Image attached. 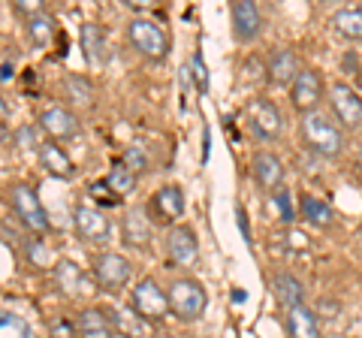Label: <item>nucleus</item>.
<instances>
[{"label":"nucleus","mask_w":362,"mask_h":338,"mask_svg":"<svg viewBox=\"0 0 362 338\" xmlns=\"http://www.w3.org/2000/svg\"><path fill=\"white\" fill-rule=\"evenodd\" d=\"M299 130H302V142L320 157H338L344 148V136H341V130H338V124L320 109L302 115Z\"/></svg>","instance_id":"nucleus-1"},{"label":"nucleus","mask_w":362,"mask_h":338,"mask_svg":"<svg viewBox=\"0 0 362 338\" xmlns=\"http://www.w3.org/2000/svg\"><path fill=\"white\" fill-rule=\"evenodd\" d=\"M209 308V293L206 287L194 278H178L173 287H169V311L175 314L178 320L194 323L199 320Z\"/></svg>","instance_id":"nucleus-2"},{"label":"nucleus","mask_w":362,"mask_h":338,"mask_svg":"<svg viewBox=\"0 0 362 338\" xmlns=\"http://www.w3.org/2000/svg\"><path fill=\"white\" fill-rule=\"evenodd\" d=\"M127 37L136 49H139L145 58L151 61H163L166 52H169V37L163 25L157 18H148V16H133L130 25H127Z\"/></svg>","instance_id":"nucleus-3"},{"label":"nucleus","mask_w":362,"mask_h":338,"mask_svg":"<svg viewBox=\"0 0 362 338\" xmlns=\"http://www.w3.org/2000/svg\"><path fill=\"white\" fill-rule=\"evenodd\" d=\"M130 311L145 323H160L169 314V293H163L154 278L136 281V287L130 293Z\"/></svg>","instance_id":"nucleus-4"},{"label":"nucleus","mask_w":362,"mask_h":338,"mask_svg":"<svg viewBox=\"0 0 362 338\" xmlns=\"http://www.w3.org/2000/svg\"><path fill=\"white\" fill-rule=\"evenodd\" d=\"M245 118H247V130L254 133L257 139L263 142H275L284 130V118H281V109L266 97H257L245 106Z\"/></svg>","instance_id":"nucleus-5"},{"label":"nucleus","mask_w":362,"mask_h":338,"mask_svg":"<svg viewBox=\"0 0 362 338\" xmlns=\"http://www.w3.org/2000/svg\"><path fill=\"white\" fill-rule=\"evenodd\" d=\"M9 202H13L16 218L25 223L30 233H45L49 230V215H45L37 190H33L30 185H13L9 187Z\"/></svg>","instance_id":"nucleus-6"},{"label":"nucleus","mask_w":362,"mask_h":338,"mask_svg":"<svg viewBox=\"0 0 362 338\" xmlns=\"http://www.w3.org/2000/svg\"><path fill=\"white\" fill-rule=\"evenodd\" d=\"M73 223H76V233L90 245H106L112 239V221L97 206H85V202L76 206Z\"/></svg>","instance_id":"nucleus-7"},{"label":"nucleus","mask_w":362,"mask_h":338,"mask_svg":"<svg viewBox=\"0 0 362 338\" xmlns=\"http://www.w3.org/2000/svg\"><path fill=\"white\" fill-rule=\"evenodd\" d=\"M94 284L97 287H103V290H121L124 284L130 281V260L127 257H121V254H100L97 260H94Z\"/></svg>","instance_id":"nucleus-8"},{"label":"nucleus","mask_w":362,"mask_h":338,"mask_svg":"<svg viewBox=\"0 0 362 338\" xmlns=\"http://www.w3.org/2000/svg\"><path fill=\"white\" fill-rule=\"evenodd\" d=\"M320 97H323V78L317 70H305L296 76V82L290 85V100L293 106H296L302 115H308V112H317L320 106Z\"/></svg>","instance_id":"nucleus-9"},{"label":"nucleus","mask_w":362,"mask_h":338,"mask_svg":"<svg viewBox=\"0 0 362 338\" xmlns=\"http://www.w3.org/2000/svg\"><path fill=\"white\" fill-rule=\"evenodd\" d=\"M329 103L344 127H359L362 124V100L350 85H344V82L329 85Z\"/></svg>","instance_id":"nucleus-10"},{"label":"nucleus","mask_w":362,"mask_h":338,"mask_svg":"<svg viewBox=\"0 0 362 338\" xmlns=\"http://www.w3.org/2000/svg\"><path fill=\"white\" fill-rule=\"evenodd\" d=\"M299 73H302V64H299V58H296V52H293V49H275V52L269 54L266 76H269L272 85L290 88L293 82H296Z\"/></svg>","instance_id":"nucleus-11"},{"label":"nucleus","mask_w":362,"mask_h":338,"mask_svg":"<svg viewBox=\"0 0 362 338\" xmlns=\"http://www.w3.org/2000/svg\"><path fill=\"white\" fill-rule=\"evenodd\" d=\"M151 211H154L157 223H175L181 215H185V190L178 185H163L160 190H154Z\"/></svg>","instance_id":"nucleus-12"},{"label":"nucleus","mask_w":362,"mask_h":338,"mask_svg":"<svg viewBox=\"0 0 362 338\" xmlns=\"http://www.w3.org/2000/svg\"><path fill=\"white\" fill-rule=\"evenodd\" d=\"M230 18H233V33L239 42H251L259 37V28H263V16H259V6L251 0H239V4L230 6Z\"/></svg>","instance_id":"nucleus-13"},{"label":"nucleus","mask_w":362,"mask_h":338,"mask_svg":"<svg viewBox=\"0 0 362 338\" xmlns=\"http://www.w3.org/2000/svg\"><path fill=\"white\" fill-rule=\"evenodd\" d=\"M40 124H42V130L49 133V136L58 145L66 142V139H73V136H78V118L73 115L70 109H64V106L45 109L40 115Z\"/></svg>","instance_id":"nucleus-14"},{"label":"nucleus","mask_w":362,"mask_h":338,"mask_svg":"<svg viewBox=\"0 0 362 338\" xmlns=\"http://www.w3.org/2000/svg\"><path fill=\"white\" fill-rule=\"evenodd\" d=\"M54 284L64 296H82L90 290V278L85 275V269L73 260H58L54 263Z\"/></svg>","instance_id":"nucleus-15"},{"label":"nucleus","mask_w":362,"mask_h":338,"mask_svg":"<svg viewBox=\"0 0 362 338\" xmlns=\"http://www.w3.org/2000/svg\"><path fill=\"white\" fill-rule=\"evenodd\" d=\"M166 247H169V257H173V263H178V266H190L199 257L197 233L190 230V227H175L173 233H169Z\"/></svg>","instance_id":"nucleus-16"},{"label":"nucleus","mask_w":362,"mask_h":338,"mask_svg":"<svg viewBox=\"0 0 362 338\" xmlns=\"http://www.w3.org/2000/svg\"><path fill=\"white\" fill-rule=\"evenodd\" d=\"M251 173H254V178H257L259 187H266V190H281V182H284V163H281L272 151L254 154Z\"/></svg>","instance_id":"nucleus-17"},{"label":"nucleus","mask_w":362,"mask_h":338,"mask_svg":"<svg viewBox=\"0 0 362 338\" xmlns=\"http://www.w3.org/2000/svg\"><path fill=\"white\" fill-rule=\"evenodd\" d=\"M73 323H76L78 338H112V332H115L109 311L103 308H85Z\"/></svg>","instance_id":"nucleus-18"},{"label":"nucleus","mask_w":362,"mask_h":338,"mask_svg":"<svg viewBox=\"0 0 362 338\" xmlns=\"http://www.w3.org/2000/svg\"><path fill=\"white\" fill-rule=\"evenodd\" d=\"M78 42H82V52L85 58L90 64H106L109 61V40H106V30L94 25V21H88V25H82V30H78Z\"/></svg>","instance_id":"nucleus-19"},{"label":"nucleus","mask_w":362,"mask_h":338,"mask_svg":"<svg viewBox=\"0 0 362 338\" xmlns=\"http://www.w3.org/2000/svg\"><path fill=\"white\" fill-rule=\"evenodd\" d=\"M40 163L49 175L54 178H73L76 175V166L70 161V154H66L58 142H42L40 145Z\"/></svg>","instance_id":"nucleus-20"},{"label":"nucleus","mask_w":362,"mask_h":338,"mask_svg":"<svg viewBox=\"0 0 362 338\" xmlns=\"http://www.w3.org/2000/svg\"><path fill=\"white\" fill-rule=\"evenodd\" d=\"M287 330L293 338H320V323H317V314L308 305L287 311Z\"/></svg>","instance_id":"nucleus-21"},{"label":"nucleus","mask_w":362,"mask_h":338,"mask_svg":"<svg viewBox=\"0 0 362 338\" xmlns=\"http://www.w3.org/2000/svg\"><path fill=\"white\" fill-rule=\"evenodd\" d=\"M275 296H278V302H281V305H284L287 311L305 305V287H302V281L293 278L290 272L275 275Z\"/></svg>","instance_id":"nucleus-22"},{"label":"nucleus","mask_w":362,"mask_h":338,"mask_svg":"<svg viewBox=\"0 0 362 338\" xmlns=\"http://www.w3.org/2000/svg\"><path fill=\"white\" fill-rule=\"evenodd\" d=\"M299 209H302V218L308 223H314V227H329V223H332V206L326 199H320V197L302 194Z\"/></svg>","instance_id":"nucleus-23"},{"label":"nucleus","mask_w":362,"mask_h":338,"mask_svg":"<svg viewBox=\"0 0 362 338\" xmlns=\"http://www.w3.org/2000/svg\"><path fill=\"white\" fill-rule=\"evenodd\" d=\"M332 28L341 33L344 40H362V6L338 9L332 16Z\"/></svg>","instance_id":"nucleus-24"},{"label":"nucleus","mask_w":362,"mask_h":338,"mask_svg":"<svg viewBox=\"0 0 362 338\" xmlns=\"http://www.w3.org/2000/svg\"><path fill=\"white\" fill-rule=\"evenodd\" d=\"M136 178H139V175H136L133 169H130V166H127V163H124L121 157H118V161H112V166H109V175H106V182H109V187L115 190L118 197H124V194H133V187H136Z\"/></svg>","instance_id":"nucleus-25"},{"label":"nucleus","mask_w":362,"mask_h":338,"mask_svg":"<svg viewBox=\"0 0 362 338\" xmlns=\"http://www.w3.org/2000/svg\"><path fill=\"white\" fill-rule=\"evenodd\" d=\"M109 317H112V326H115V330H121L124 335H133V338H151L148 323H145L142 317H136L133 311H115V308H112V311H109Z\"/></svg>","instance_id":"nucleus-26"},{"label":"nucleus","mask_w":362,"mask_h":338,"mask_svg":"<svg viewBox=\"0 0 362 338\" xmlns=\"http://www.w3.org/2000/svg\"><path fill=\"white\" fill-rule=\"evenodd\" d=\"M28 37H30L33 46L45 49V46H49V42L54 40V18H52L49 13L33 16V18L28 21Z\"/></svg>","instance_id":"nucleus-27"},{"label":"nucleus","mask_w":362,"mask_h":338,"mask_svg":"<svg viewBox=\"0 0 362 338\" xmlns=\"http://www.w3.org/2000/svg\"><path fill=\"white\" fill-rule=\"evenodd\" d=\"M124 230H127V242L133 245H145L148 242V233H151V221H145V209H133L127 221H124Z\"/></svg>","instance_id":"nucleus-28"},{"label":"nucleus","mask_w":362,"mask_h":338,"mask_svg":"<svg viewBox=\"0 0 362 338\" xmlns=\"http://www.w3.org/2000/svg\"><path fill=\"white\" fill-rule=\"evenodd\" d=\"M0 338H33V330L21 314L4 311L0 314Z\"/></svg>","instance_id":"nucleus-29"},{"label":"nucleus","mask_w":362,"mask_h":338,"mask_svg":"<svg viewBox=\"0 0 362 338\" xmlns=\"http://www.w3.org/2000/svg\"><path fill=\"white\" fill-rule=\"evenodd\" d=\"M66 94H70L73 103H82V106H90L94 103V88L85 76H70L66 78Z\"/></svg>","instance_id":"nucleus-30"},{"label":"nucleus","mask_w":362,"mask_h":338,"mask_svg":"<svg viewBox=\"0 0 362 338\" xmlns=\"http://www.w3.org/2000/svg\"><path fill=\"white\" fill-rule=\"evenodd\" d=\"M90 197H94L100 206H118V202H121V197L109 187V182H94V185H90Z\"/></svg>","instance_id":"nucleus-31"},{"label":"nucleus","mask_w":362,"mask_h":338,"mask_svg":"<svg viewBox=\"0 0 362 338\" xmlns=\"http://www.w3.org/2000/svg\"><path fill=\"white\" fill-rule=\"evenodd\" d=\"M272 202H275V209H278V215H281V221H284V223H293V221H296V211H293V202H290V194H287V190H275Z\"/></svg>","instance_id":"nucleus-32"},{"label":"nucleus","mask_w":362,"mask_h":338,"mask_svg":"<svg viewBox=\"0 0 362 338\" xmlns=\"http://www.w3.org/2000/svg\"><path fill=\"white\" fill-rule=\"evenodd\" d=\"M121 161H124V163H127V166L133 169V173H136V175H139V173H142V169H145V166H148V157H145V148H142V145H130V148H127V154H124V157H121Z\"/></svg>","instance_id":"nucleus-33"},{"label":"nucleus","mask_w":362,"mask_h":338,"mask_svg":"<svg viewBox=\"0 0 362 338\" xmlns=\"http://www.w3.org/2000/svg\"><path fill=\"white\" fill-rule=\"evenodd\" d=\"M190 78L197 82V88H199L202 94L209 91V70L202 66V58H199V54H194V58H190Z\"/></svg>","instance_id":"nucleus-34"},{"label":"nucleus","mask_w":362,"mask_h":338,"mask_svg":"<svg viewBox=\"0 0 362 338\" xmlns=\"http://www.w3.org/2000/svg\"><path fill=\"white\" fill-rule=\"evenodd\" d=\"M13 9H16V13H18V16H25L28 21H30L33 16H40V13H45V9H42V4H40V0H16V4H13Z\"/></svg>","instance_id":"nucleus-35"},{"label":"nucleus","mask_w":362,"mask_h":338,"mask_svg":"<svg viewBox=\"0 0 362 338\" xmlns=\"http://www.w3.org/2000/svg\"><path fill=\"white\" fill-rule=\"evenodd\" d=\"M239 230L245 239H251V233H247V218H245V209H239Z\"/></svg>","instance_id":"nucleus-36"},{"label":"nucleus","mask_w":362,"mask_h":338,"mask_svg":"<svg viewBox=\"0 0 362 338\" xmlns=\"http://www.w3.org/2000/svg\"><path fill=\"white\" fill-rule=\"evenodd\" d=\"M6 115H9V106H6V100L0 97V118H6Z\"/></svg>","instance_id":"nucleus-37"},{"label":"nucleus","mask_w":362,"mask_h":338,"mask_svg":"<svg viewBox=\"0 0 362 338\" xmlns=\"http://www.w3.org/2000/svg\"><path fill=\"white\" fill-rule=\"evenodd\" d=\"M163 338H173V335H163Z\"/></svg>","instance_id":"nucleus-38"}]
</instances>
